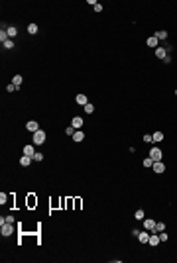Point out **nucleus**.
<instances>
[{
    "instance_id": "nucleus-1",
    "label": "nucleus",
    "mask_w": 177,
    "mask_h": 263,
    "mask_svg": "<svg viewBox=\"0 0 177 263\" xmlns=\"http://www.w3.org/2000/svg\"><path fill=\"white\" fill-rule=\"evenodd\" d=\"M45 132L44 130H37V132H33V145H42V143H45Z\"/></svg>"
},
{
    "instance_id": "nucleus-2",
    "label": "nucleus",
    "mask_w": 177,
    "mask_h": 263,
    "mask_svg": "<svg viewBox=\"0 0 177 263\" xmlns=\"http://www.w3.org/2000/svg\"><path fill=\"white\" fill-rule=\"evenodd\" d=\"M12 232H14V226H12L10 222H4V224H0V234H2L4 238L12 236Z\"/></svg>"
},
{
    "instance_id": "nucleus-3",
    "label": "nucleus",
    "mask_w": 177,
    "mask_h": 263,
    "mask_svg": "<svg viewBox=\"0 0 177 263\" xmlns=\"http://www.w3.org/2000/svg\"><path fill=\"white\" fill-rule=\"evenodd\" d=\"M150 157H152L154 161H161V159H163V153H161L159 147H150Z\"/></svg>"
},
{
    "instance_id": "nucleus-4",
    "label": "nucleus",
    "mask_w": 177,
    "mask_h": 263,
    "mask_svg": "<svg viewBox=\"0 0 177 263\" xmlns=\"http://www.w3.org/2000/svg\"><path fill=\"white\" fill-rule=\"evenodd\" d=\"M150 236H152V234H150L148 230L140 232V234H138V240H140V243H148V241H150Z\"/></svg>"
},
{
    "instance_id": "nucleus-5",
    "label": "nucleus",
    "mask_w": 177,
    "mask_h": 263,
    "mask_svg": "<svg viewBox=\"0 0 177 263\" xmlns=\"http://www.w3.org/2000/svg\"><path fill=\"white\" fill-rule=\"evenodd\" d=\"M154 228H155V220H152V218H146V220H144V230H148V232H154Z\"/></svg>"
},
{
    "instance_id": "nucleus-6",
    "label": "nucleus",
    "mask_w": 177,
    "mask_h": 263,
    "mask_svg": "<svg viewBox=\"0 0 177 263\" xmlns=\"http://www.w3.org/2000/svg\"><path fill=\"white\" fill-rule=\"evenodd\" d=\"M154 171L157 173V175L165 173V163H161V161H155V163H154Z\"/></svg>"
},
{
    "instance_id": "nucleus-7",
    "label": "nucleus",
    "mask_w": 177,
    "mask_h": 263,
    "mask_svg": "<svg viewBox=\"0 0 177 263\" xmlns=\"http://www.w3.org/2000/svg\"><path fill=\"white\" fill-rule=\"evenodd\" d=\"M71 126H73L75 130H81V128H83V118H81V116H75V118L71 120Z\"/></svg>"
},
{
    "instance_id": "nucleus-8",
    "label": "nucleus",
    "mask_w": 177,
    "mask_h": 263,
    "mask_svg": "<svg viewBox=\"0 0 177 263\" xmlns=\"http://www.w3.org/2000/svg\"><path fill=\"white\" fill-rule=\"evenodd\" d=\"M75 102H77L79 106H85V104H88V98L85 94H77V96H75Z\"/></svg>"
},
{
    "instance_id": "nucleus-9",
    "label": "nucleus",
    "mask_w": 177,
    "mask_h": 263,
    "mask_svg": "<svg viewBox=\"0 0 177 263\" xmlns=\"http://www.w3.org/2000/svg\"><path fill=\"white\" fill-rule=\"evenodd\" d=\"M83 140H85V132H83V130H77V132H75V134H73V142H83Z\"/></svg>"
},
{
    "instance_id": "nucleus-10",
    "label": "nucleus",
    "mask_w": 177,
    "mask_h": 263,
    "mask_svg": "<svg viewBox=\"0 0 177 263\" xmlns=\"http://www.w3.org/2000/svg\"><path fill=\"white\" fill-rule=\"evenodd\" d=\"M26 128H28V132H32V134H33V132H37V130H39V124H37V122H28V124H26Z\"/></svg>"
},
{
    "instance_id": "nucleus-11",
    "label": "nucleus",
    "mask_w": 177,
    "mask_h": 263,
    "mask_svg": "<svg viewBox=\"0 0 177 263\" xmlns=\"http://www.w3.org/2000/svg\"><path fill=\"white\" fill-rule=\"evenodd\" d=\"M24 155H28V157H32L35 155V149H33V145H24Z\"/></svg>"
},
{
    "instance_id": "nucleus-12",
    "label": "nucleus",
    "mask_w": 177,
    "mask_h": 263,
    "mask_svg": "<svg viewBox=\"0 0 177 263\" xmlns=\"http://www.w3.org/2000/svg\"><path fill=\"white\" fill-rule=\"evenodd\" d=\"M155 57H157V59H165V57H167V49L157 47V49H155Z\"/></svg>"
},
{
    "instance_id": "nucleus-13",
    "label": "nucleus",
    "mask_w": 177,
    "mask_h": 263,
    "mask_svg": "<svg viewBox=\"0 0 177 263\" xmlns=\"http://www.w3.org/2000/svg\"><path fill=\"white\" fill-rule=\"evenodd\" d=\"M157 43H159V39H157L155 35L148 37V47H154V49H157Z\"/></svg>"
},
{
    "instance_id": "nucleus-14",
    "label": "nucleus",
    "mask_w": 177,
    "mask_h": 263,
    "mask_svg": "<svg viewBox=\"0 0 177 263\" xmlns=\"http://www.w3.org/2000/svg\"><path fill=\"white\" fill-rule=\"evenodd\" d=\"M148 243H150V245H157V243H159V234L154 232V234L150 236V241H148Z\"/></svg>"
},
{
    "instance_id": "nucleus-15",
    "label": "nucleus",
    "mask_w": 177,
    "mask_h": 263,
    "mask_svg": "<svg viewBox=\"0 0 177 263\" xmlns=\"http://www.w3.org/2000/svg\"><path fill=\"white\" fill-rule=\"evenodd\" d=\"M6 33H8V37H16V35H18V30H16V28H14V26H8V28H6Z\"/></svg>"
},
{
    "instance_id": "nucleus-16",
    "label": "nucleus",
    "mask_w": 177,
    "mask_h": 263,
    "mask_svg": "<svg viewBox=\"0 0 177 263\" xmlns=\"http://www.w3.org/2000/svg\"><path fill=\"white\" fill-rule=\"evenodd\" d=\"M152 138H154V142H155V143L163 142V134H161V132H154V134H152Z\"/></svg>"
},
{
    "instance_id": "nucleus-17",
    "label": "nucleus",
    "mask_w": 177,
    "mask_h": 263,
    "mask_svg": "<svg viewBox=\"0 0 177 263\" xmlns=\"http://www.w3.org/2000/svg\"><path fill=\"white\" fill-rule=\"evenodd\" d=\"M154 35L157 37V39H159V41H163V39H167V32H165V30H161V32H155Z\"/></svg>"
},
{
    "instance_id": "nucleus-18",
    "label": "nucleus",
    "mask_w": 177,
    "mask_h": 263,
    "mask_svg": "<svg viewBox=\"0 0 177 263\" xmlns=\"http://www.w3.org/2000/svg\"><path fill=\"white\" fill-rule=\"evenodd\" d=\"M32 161H33L32 157H28V155H24L22 159H20V165H22V167H28V165L32 163Z\"/></svg>"
},
{
    "instance_id": "nucleus-19",
    "label": "nucleus",
    "mask_w": 177,
    "mask_h": 263,
    "mask_svg": "<svg viewBox=\"0 0 177 263\" xmlns=\"http://www.w3.org/2000/svg\"><path fill=\"white\" fill-rule=\"evenodd\" d=\"M24 83V79H22V75H16V77L12 79V85H16V87L20 88V85Z\"/></svg>"
},
{
    "instance_id": "nucleus-20",
    "label": "nucleus",
    "mask_w": 177,
    "mask_h": 263,
    "mask_svg": "<svg viewBox=\"0 0 177 263\" xmlns=\"http://www.w3.org/2000/svg\"><path fill=\"white\" fill-rule=\"evenodd\" d=\"M163 230H165V224H163V222H155L154 232H157V234H159V232H163Z\"/></svg>"
},
{
    "instance_id": "nucleus-21",
    "label": "nucleus",
    "mask_w": 177,
    "mask_h": 263,
    "mask_svg": "<svg viewBox=\"0 0 177 263\" xmlns=\"http://www.w3.org/2000/svg\"><path fill=\"white\" fill-rule=\"evenodd\" d=\"M37 32H39V28H37L35 24H30V26H28V33H32V35H33V33H37Z\"/></svg>"
},
{
    "instance_id": "nucleus-22",
    "label": "nucleus",
    "mask_w": 177,
    "mask_h": 263,
    "mask_svg": "<svg viewBox=\"0 0 177 263\" xmlns=\"http://www.w3.org/2000/svg\"><path fill=\"white\" fill-rule=\"evenodd\" d=\"M142 163H144V167H154V163H155V161L152 159V157H146V159L142 161Z\"/></svg>"
},
{
    "instance_id": "nucleus-23",
    "label": "nucleus",
    "mask_w": 177,
    "mask_h": 263,
    "mask_svg": "<svg viewBox=\"0 0 177 263\" xmlns=\"http://www.w3.org/2000/svg\"><path fill=\"white\" fill-rule=\"evenodd\" d=\"M6 39H10V37H8V33H6V30H4V28H2V30H0V41H2V43H4V41H6Z\"/></svg>"
},
{
    "instance_id": "nucleus-24",
    "label": "nucleus",
    "mask_w": 177,
    "mask_h": 263,
    "mask_svg": "<svg viewBox=\"0 0 177 263\" xmlns=\"http://www.w3.org/2000/svg\"><path fill=\"white\" fill-rule=\"evenodd\" d=\"M83 108H85V112H87V114H93V112H95V106H93L91 102H88V104H85Z\"/></svg>"
},
{
    "instance_id": "nucleus-25",
    "label": "nucleus",
    "mask_w": 177,
    "mask_h": 263,
    "mask_svg": "<svg viewBox=\"0 0 177 263\" xmlns=\"http://www.w3.org/2000/svg\"><path fill=\"white\" fill-rule=\"evenodd\" d=\"M2 45H4V49H12V47H14V39H6Z\"/></svg>"
},
{
    "instance_id": "nucleus-26",
    "label": "nucleus",
    "mask_w": 177,
    "mask_h": 263,
    "mask_svg": "<svg viewBox=\"0 0 177 263\" xmlns=\"http://www.w3.org/2000/svg\"><path fill=\"white\" fill-rule=\"evenodd\" d=\"M134 216H136V220H144V210H142V208L136 210V214H134Z\"/></svg>"
},
{
    "instance_id": "nucleus-27",
    "label": "nucleus",
    "mask_w": 177,
    "mask_h": 263,
    "mask_svg": "<svg viewBox=\"0 0 177 263\" xmlns=\"http://www.w3.org/2000/svg\"><path fill=\"white\" fill-rule=\"evenodd\" d=\"M33 161H44V153L35 151V155H33Z\"/></svg>"
},
{
    "instance_id": "nucleus-28",
    "label": "nucleus",
    "mask_w": 177,
    "mask_h": 263,
    "mask_svg": "<svg viewBox=\"0 0 177 263\" xmlns=\"http://www.w3.org/2000/svg\"><path fill=\"white\" fill-rule=\"evenodd\" d=\"M75 132H77V130H75L73 126H69V128L65 130V134H67V136H71V138H73V134H75Z\"/></svg>"
},
{
    "instance_id": "nucleus-29",
    "label": "nucleus",
    "mask_w": 177,
    "mask_h": 263,
    "mask_svg": "<svg viewBox=\"0 0 177 263\" xmlns=\"http://www.w3.org/2000/svg\"><path fill=\"white\" fill-rule=\"evenodd\" d=\"M144 142H146V143H152V142H154L152 134H146V136H144Z\"/></svg>"
},
{
    "instance_id": "nucleus-30",
    "label": "nucleus",
    "mask_w": 177,
    "mask_h": 263,
    "mask_svg": "<svg viewBox=\"0 0 177 263\" xmlns=\"http://www.w3.org/2000/svg\"><path fill=\"white\" fill-rule=\"evenodd\" d=\"M159 241H167V234H165V230H163V232H159Z\"/></svg>"
},
{
    "instance_id": "nucleus-31",
    "label": "nucleus",
    "mask_w": 177,
    "mask_h": 263,
    "mask_svg": "<svg viewBox=\"0 0 177 263\" xmlns=\"http://www.w3.org/2000/svg\"><path fill=\"white\" fill-rule=\"evenodd\" d=\"M16 88H18V87H16V85H8V87H6V90H8V92H14V90H16Z\"/></svg>"
},
{
    "instance_id": "nucleus-32",
    "label": "nucleus",
    "mask_w": 177,
    "mask_h": 263,
    "mask_svg": "<svg viewBox=\"0 0 177 263\" xmlns=\"http://www.w3.org/2000/svg\"><path fill=\"white\" fill-rule=\"evenodd\" d=\"M95 12H102V4L97 2V4H95Z\"/></svg>"
},
{
    "instance_id": "nucleus-33",
    "label": "nucleus",
    "mask_w": 177,
    "mask_h": 263,
    "mask_svg": "<svg viewBox=\"0 0 177 263\" xmlns=\"http://www.w3.org/2000/svg\"><path fill=\"white\" fill-rule=\"evenodd\" d=\"M4 222H10V224H14V216H6V218H4Z\"/></svg>"
},
{
    "instance_id": "nucleus-34",
    "label": "nucleus",
    "mask_w": 177,
    "mask_h": 263,
    "mask_svg": "<svg viewBox=\"0 0 177 263\" xmlns=\"http://www.w3.org/2000/svg\"><path fill=\"white\" fill-rule=\"evenodd\" d=\"M175 96H177V88H175Z\"/></svg>"
}]
</instances>
